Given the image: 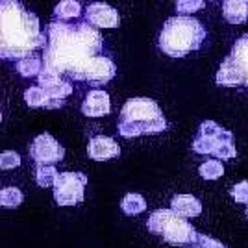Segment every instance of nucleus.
I'll return each mask as SVG.
<instances>
[{
    "instance_id": "obj_1",
    "label": "nucleus",
    "mask_w": 248,
    "mask_h": 248,
    "mask_svg": "<svg viewBox=\"0 0 248 248\" xmlns=\"http://www.w3.org/2000/svg\"><path fill=\"white\" fill-rule=\"evenodd\" d=\"M104 39L89 22H58L46 26V46L43 52V71L58 76L67 74L73 80L83 82L87 65L100 56Z\"/></svg>"
},
{
    "instance_id": "obj_2",
    "label": "nucleus",
    "mask_w": 248,
    "mask_h": 248,
    "mask_svg": "<svg viewBox=\"0 0 248 248\" xmlns=\"http://www.w3.org/2000/svg\"><path fill=\"white\" fill-rule=\"evenodd\" d=\"M46 46V33L41 31L39 19L17 0L0 2V56L19 60Z\"/></svg>"
},
{
    "instance_id": "obj_3",
    "label": "nucleus",
    "mask_w": 248,
    "mask_h": 248,
    "mask_svg": "<svg viewBox=\"0 0 248 248\" xmlns=\"http://www.w3.org/2000/svg\"><path fill=\"white\" fill-rule=\"evenodd\" d=\"M167 119L155 100L146 96L130 98L121 109V119L117 123L119 134L132 139L139 135H157L165 132Z\"/></svg>"
},
{
    "instance_id": "obj_4",
    "label": "nucleus",
    "mask_w": 248,
    "mask_h": 248,
    "mask_svg": "<svg viewBox=\"0 0 248 248\" xmlns=\"http://www.w3.org/2000/svg\"><path fill=\"white\" fill-rule=\"evenodd\" d=\"M206 37L207 31L198 19L191 15H174L163 24L157 46L170 58H184L189 52L198 50Z\"/></svg>"
},
{
    "instance_id": "obj_5",
    "label": "nucleus",
    "mask_w": 248,
    "mask_h": 248,
    "mask_svg": "<svg viewBox=\"0 0 248 248\" xmlns=\"http://www.w3.org/2000/svg\"><path fill=\"white\" fill-rule=\"evenodd\" d=\"M146 228L155 235H161L169 245H174V247L191 248L198 237L197 230L186 218L178 217L172 209L154 211L146 220Z\"/></svg>"
},
{
    "instance_id": "obj_6",
    "label": "nucleus",
    "mask_w": 248,
    "mask_h": 248,
    "mask_svg": "<svg viewBox=\"0 0 248 248\" xmlns=\"http://www.w3.org/2000/svg\"><path fill=\"white\" fill-rule=\"evenodd\" d=\"M87 176L83 172H60L54 184V200L58 206L69 207L83 202Z\"/></svg>"
},
{
    "instance_id": "obj_7",
    "label": "nucleus",
    "mask_w": 248,
    "mask_h": 248,
    "mask_svg": "<svg viewBox=\"0 0 248 248\" xmlns=\"http://www.w3.org/2000/svg\"><path fill=\"white\" fill-rule=\"evenodd\" d=\"M30 155L37 167L56 165V163H60L65 157V148L50 134H41L31 141Z\"/></svg>"
},
{
    "instance_id": "obj_8",
    "label": "nucleus",
    "mask_w": 248,
    "mask_h": 248,
    "mask_svg": "<svg viewBox=\"0 0 248 248\" xmlns=\"http://www.w3.org/2000/svg\"><path fill=\"white\" fill-rule=\"evenodd\" d=\"M85 21L96 28H119L121 15L106 2H91L85 10Z\"/></svg>"
},
{
    "instance_id": "obj_9",
    "label": "nucleus",
    "mask_w": 248,
    "mask_h": 248,
    "mask_svg": "<svg viewBox=\"0 0 248 248\" xmlns=\"http://www.w3.org/2000/svg\"><path fill=\"white\" fill-rule=\"evenodd\" d=\"M117 74V65H115L108 56H96L91 60V63L87 65V71H85V80L83 82H89L93 85H104L108 83L111 78Z\"/></svg>"
},
{
    "instance_id": "obj_10",
    "label": "nucleus",
    "mask_w": 248,
    "mask_h": 248,
    "mask_svg": "<svg viewBox=\"0 0 248 248\" xmlns=\"http://www.w3.org/2000/svg\"><path fill=\"white\" fill-rule=\"evenodd\" d=\"M87 154L94 161H106V159H115L121 155V146L119 143L108 137V135H96L89 141Z\"/></svg>"
},
{
    "instance_id": "obj_11",
    "label": "nucleus",
    "mask_w": 248,
    "mask_h": 248,
    "mask_svg": "<svg viewBox=\"0 0 248 248\" xmlns=\"http://www.w3.org/2000/svg\"><path fill=\"white\" fill-rule=\"evenodd\" d=\"M111 111V100L109 94L102 89H93L89 91L85 100L82 102V113L91 119H98Z\"/></svg>"
},
{
    "instance_id": "obj_12",
    "label": "nucleus",
    "mask_w": 248,
    "mask_h": 248,
    "mask_svg": "<svg viewBox=\"0 0 248 248\" xmlns=\"http://www.w3.org/2000/svg\"><path fill=\"white\" fill-rule=\"evenodd\" d=\"M39 87H43L48 96H54V98H60V100H65L69 94L73 93V85L69 82H65L62 76L54 73H48V71H43L39 76Z\"/></svg>"
},
{
    "instance_id": "obj_13",
    "label": "nucleus",
    "mask_w": 248,
    "mask_h": 248,
    "mask_svg": "<svg viewBox=\"0 0 248 248\" xmlns=\"http://www.w3.org/2000/svg\"><path fill=\"white\" fill-rule=\"evenodd\" d=\"M215 82L218 85H224V87H233V85H239V83H245V74L241 71V67L235 63V60H232L228 56L218 67Z\"/></svg>"
},
{
    "instance_id": "obj_14",
    "label": "nucleus",
    "mask_w": 248,
    "mask_h": 248,
    "mask_svg": "<svg viewBox=\"0 0 248 248\" xmlns=\"http://www.w3.org/2000/svg\"><path fill=\"white\" fill-rule=\"evenodd\" d=\"M170 209L178 217L193 218L202 213V202L197 197H193V195H176L170 200Z\"/></svg>"
},
{
    "instance_id": "obj_15",
    "label": "nucleus",
    "mask_w": 248,
    "mask_h": 248,
    "mask_svg": "<svg viewBox=\"0 0 248 248\" xmlns=\"http://www.w3.org/2000/svg\"><path fill=\"white\" fill-rule=\"evenodd\" d=\"M222 17L230 24H243L248 19V0H226V2H222Z\"/></svg>"
},
{
    "instance_id": "obj_16",
    "label": "nucleus",
    "mask_w": 248,
    "mask_h": 248,
    "mask_svg": "<svg viewBox=\"0 0 248 248\" xmlns=\"http://www.w3.org/2000/svg\"><path fill=\"white\" fill-rule=\"evenodd\" d=\"M230 58L235 60V63L241 67V71L245 74V85L248 89V33H243L235 41V45L232 46V52H230Z\"/></svg>"
},
{
    "instance_id": "obj_17",
    "label": "nucleus",
    "mask_w": 248,
    "mask_h": 248,
    "mask_svg": "<svg viewBox=\"0 0 248 248\" xmlns=\"http://www.w3.org/2000/svg\"><path fill=\"white\" fill-rule=\"evenodd\" d=\"M82 15V4L76 0H63L54 8V21L69 22Z\"/></svg>"
},
{
    "instance_id": "obj_18",
    "label": "nucleus",
    "mask_w": 248,
    "mask_h": 248,
    "mask_svg": "<svg viewBox=\"0 0 248 248\" xmlns=\"http://www.w3.org/2000/svg\"><path fill=\"white\" fill-rule=\"evenodd\" d=\"M45 69L43 65V58L37 54H30L26 58H22L21 62L17 63V71L22 78H33V76H39Z\"/></svg>"
},
{
    "instance_id": "obj_19",
    "label": "nucleus",
    "mask_w": 248,
    "mask_h": 248,
    "mask_svg": "<svg viewBox=\"0 0 248 248\" xmlns=\"http://www.w3.org/2000/svg\"><path fill=\"white\" fill-rule=\"evenodd\" d=\"M121 209H123L126 215L135 217L139 213H143L146 209V200L139 193H128L121 202Z\"/></svg>"
},
{
    "instance_id": "obj_20",
    "label": "nucleus",
    "mask_w": 248,
    "mask_h": 248,
    "mask_svg": "<svg viewBox=\"0 0 248 248\" xmlns=\"http://www.w3.org/2000/svg\"><path fill=\"white\" fill-rule=\"evenodd\" d=\"M22 200H24V197H22L21 189H17V187H4L0 191V204L6 209L19 207L22 204Z\"/></svg>"
},
{
    "instance_id": "obj_21",
    "label": "nucleus",
    "mask_w": 248,
    "mask_h": 248,
    "mask_svg": "<svg viewBox=\"0 0 248 248\" xmlns=\"http://www.w3.org/2000/svg\"><path fill=\"white\" fill-rule=\"evenodd\" d=\"M60 172L54 165H39L35 169V182L39 187H54Z\"/></svg>"
},
{
    "instance_id": "obj_22",
    "label": "nucleus",
    "mask_w": 248,
    "mask_h": 248,
    "mask_svg": "<svg viewBox=\"0 0 248 248\" xmlns=\"http://www.w3.org/2000/svg\"><path fill=\"white\" fill-rule=\"evenodd\" d=\"M198 174L202 176L204 180H218L220 176L224 174V165L218 161V159H209L204 161L202 165L198 167Z\"/></svg>"
},
{
    "instance_id": "obj_23",
    "label": "nucleus",
    "mask_w": 248,
    "mask_h": 248,
    "mask_svg": "<svg viewBox=\"0 0 248 248\" xmlns=\"http://www.w3.org/2000/svg\"><path fill=\"white\" fill-rule=\"evenodd\" d=\"M48 100V94L46 91L39 87V85H33V87H28L24 91V102L28 104L30 108H45V104Z\"/></svg>"
},
{
    "instance_id": "obj_24",
    "label": "nucleus",
    "mask_w": 248,
    "mask_h": 248,
    "mask_svg": "<svg viewBox=\"0 0 248 248\" xmlns=\"http://www.w3.org/2000/svg\"><path fill=\"white\" fill-rule=\"evenodd\" d=\"M217 141L215 139H209V137H202V135H198L197 139L193 141V150L197 152V154H213V150L217 148Z\"/></svg>"
},
{
    "instance_id": "obj_25",
    "label": "nucleus",
    "mask_w": 248,
    "mask_h": 248,
    "mask_svg": "<svg viewBox=\"0 0 248 248\" xmlns=\"http://www.w3.org/2000/svg\"><path fill=\"white\" fill-rule=\"evenodd\" d=\"M21 165V155L15 150H6L0 155V169L2 170H10V169H17Z\"/></svg>"
},
{
    "instance_id": "obj_26",
    "label": "nucleus",
    "mask_w": 248,
    "mask_h": 248,
    "mask_svg": "<svg viewBox=\"0 0 248 248\" xmlns=\"http://www.w3.org/2000/svg\"><path fill=\"white\" fill-rule=\"evenodd\" d=\"M206 4L202 0H178L176 2V11L180 15H187V13H195V11L202 10Z\"/></svg>"
},
{
    "instance_id": "obj_27",
    "label": "nucleus",
    "mask_w": 248,
    "mask_h": 248,
    "mask_svg": "<svg viewBox=\"0 0 248 248\" xmlns=\"http://www.w3.org/2000/svg\"><path fill=\"white\" fill-rule=\"evenodd\" d=\"M220 132H222V126H218L215 121H204L198 128V135L209 137V139H217Z\"/></svg>"
},
{
    "instance_id": "obj_28",
    "label": "nucleus",
    "mask_w": 248,
    "mask_h": 248,
    "mask_svg": "<svg viewBox=\"0 0 248 248\" xmlns=\"http://www.w3.org/2000/svg\"><path fill=\"white\" fill-rule=\"evenodd\" d=\"M232 198L239 204H248V182H239L230 191Z\"/></svg>"
},
{
    "instance_id": "obj_29",
    "label": "nucleus",
    "mask_w": 248,
    "mask_h": 248,
    "mask_svg": "<svg viewBox=\"0 0 248 248\" xmlns=\"http://www.w3.org/2000/svg\"><path fill=\"white\" fill-rule=\"evenodd\" d=\"M213 155L217 159H232L237 155V148L233 146V143H222V145H217V148L213 150Z\"/></svg>"
},
{
    "instance_id": "obj_30",
    "label": "nucleus",
    "mask_w": 248,
    "mask_h": 248,
    "mask_svg": "<svg viewBox=\"0 0 248 248\" xmlns=\"http://www.w3.org/2000/svg\"><path fill=\"white\" fill-rule=\"evenodd\" d=\"M191 248H226V245H222L217 239L209 237V235H204V233H198L195 245Z\"/></svg>"
},
{
    "instance_id": "obj_31",
    "label": "nucleus",
    "mask_w": 248,
    "mask_h": 248,
    "mask_svg": "<svg viewBox=\"0 0 248 248\" xmlns=\"http://www.w3.org/2000/svg\"><path fill=\"white\" fill-rule=\"evenodd\" d=\"M63 106H65L63 100L54 98V96H48V100H46V104H45V109H60V108H63Z\"/></svg>"
},
{
    "instance_id": "obj_32",
    "label": "nucleus",
    "mask_w": 248,
    "mask_h": 248,
    "mask_svg": "<svg viewBox=\"0 0 248 248\" xmlns=\"http://www.w3.org/2000/svg\"><path fill=\"white\" fill-rule=\"evenodd\" d=\"M247 215H248V206H247Z\"/></svg>"
}]
</instances>
